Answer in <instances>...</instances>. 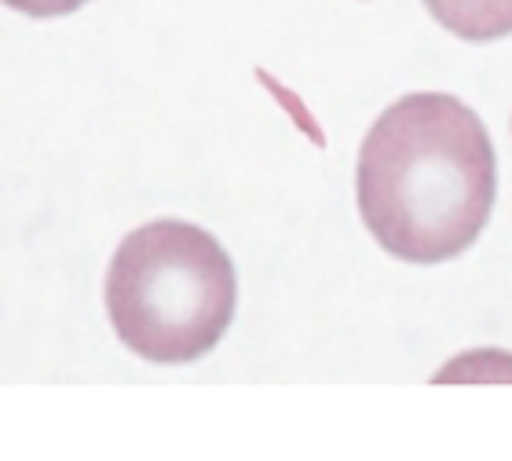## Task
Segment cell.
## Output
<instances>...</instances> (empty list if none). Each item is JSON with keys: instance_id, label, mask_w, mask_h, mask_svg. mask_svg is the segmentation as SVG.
Wrapping results in <instances>:
<instances>
[{"instance_id": "1", "label": "cell", "mask_w": 512, "mask_h": 461, "mask_svg": "<svg viewBox=\"0 0 512 461\" xmlns=\"http://www.w3.org/2000/svg\"><path fill=\"white\" fill-rule=\"evenodd\" d=\"M498 194L480 114L447 92H410L366 132L355 202L366 231L403 264H447L480 238Z\"/></svg>"}, {"instance_id": "2", "label": "cell", "mask_w": 512, "mask_h": 461, "mask_svg": "<svg viewBox=\"0 0 512 461\" xmlns=\"http://www.w3.org/2000/svg\"><path fill=\"white\" fill-rule=\"evenodd\" d=\"M107 315L118 341L147 363H194L235 319L238 275L227 249L187 220L136 227L107 268Z\"/></svg>"}, {"instance_id": "3", "label": "cell", "mask_w": 512, "mask_h": 461, "mask_svg": "<svg viewBox=\"0 0 512 461\" xmlns=\"http://www.w3.org/2000/svg\"><path fill=\"white\" fill-rule=\"evenodd\" d=\"M428 15L461 41L487 44L512 33V0H421Z\"/></svg>"}, {"instance_id": "4", "label": "cell", "mask_w": 512, "mask_h": 461, "mask_svg": "<svg viewBox=\"0 0 512 461\" xmlns=\"http://www.w3.org/2000/svg\"><path fill=\"white\" fill-rule=\"evenodd\" d=\"M4 8L22 11L30 19H59V15H74L88 4V0H0Z\"/></svg>"}]
</instances>
